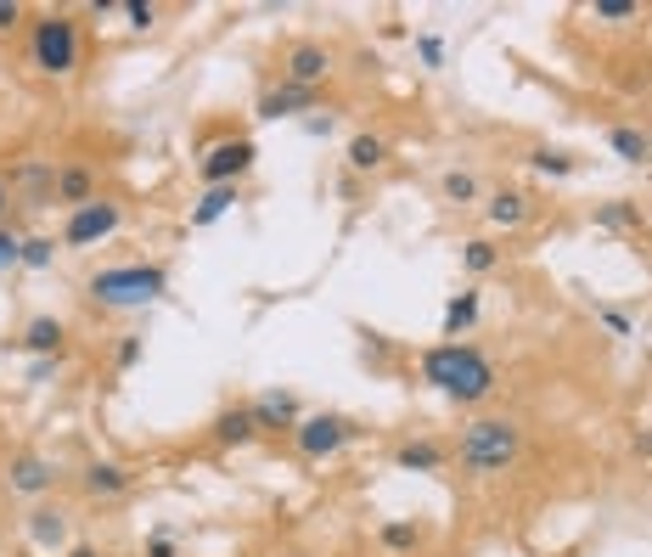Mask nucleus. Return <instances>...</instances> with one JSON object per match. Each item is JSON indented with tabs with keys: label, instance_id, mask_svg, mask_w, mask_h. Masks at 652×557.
Wrapping results in <instances>:
<instances>
[{
	"label": "nucleus",
	"instance_id": "8",
	"mask_svg": "<svg viewBox=\"0 0 652 557\" xmlns=\"http://www.w3.org/2000/svg\"><path fill=\"white\" fill-rule=\"evenodd\" d=\"M7 490L12 496H23V501H40V496H51L57 490V461L51 456H40V450H18L12 461H7Z\"/></svg>",
	"mask_w": 652,
	"mask_h": 557
},
{
	"label": "nucleus",
	"instance_id": "39",
	"mask_svg": "<svg viewBox=\"0 0 652 557\" xmlns=\"http://www.w3.org/2000/svg\"><path fill=\"white\" fill-rule=\"evenodd\" d=\"M62 371V355H40V360H29V384H51Z\"/></svg>",
	"mask_w": 652,
	"mask_h": 557
},
{
	"label": "nucleus",
	"instance_id": "21",
	"mask_svg": "<svg viewBox=\"0 0 652 557\" xmlns=\"http://www.w3.org/2000/svg\"><path fill=\"white\" fill-rule=\"evenodd\" d=\"M242 203V192L237 186H203V198L192 203V231H209V226H220L231 209Z\"/></svg>",
	"mask_w": 652,
	"mask_h": 557
},
{
	"label": "nucleus",
	"instance_id": "31",
	"mask_svg": "<svg viewBox=\"0 0 652 557\" xmlns=\"http://www.w3.org/2000/svg\"><path fill=\"white\" fill-rule=\"evenodd\" d=\"M23 242H29V237H23L18 226H0V270H18V265H23Z\"/></svg>",
	"mask_w": 652,
	"mask_h": 557
},
{
	"label": "nucleus",
	"instance_id": "33",
	"mask_svg": "<svg viewBox=\"0 0 652 557\" xmlns=\"http://www.w3.org/2000/svg\"><path fill=\"white\" fill-rule=\"evenodd\" d=\"M124 18H130V29H152L163 18V7L158 0H124Z\"/></svg>",
	"mask_w": 652,
	"mask_h": 557
},
{
	"label": "nucleus",
	"instance_id": "7",
	"mask_svg": "<svg viewBox=\"0 0 652 557\" xmlns=\"http://www.w3.org/2000/svg\"><path fill=\"white\" fill-rule=\"evenodd\" d=\"M253 163H259V147H253L248 136H225V141H214V147L198 158V180H203V186H237Z\"/></svg>",
	"mask_w": 652,
	"mask_h": 557
},
{
	"label": "nucleus",
	"instance_id": "3",
	"mask_svg": "<svg viewBox=\"0 0 652 557\" xmlns=\"http://www.w3.org/2000/svg\"><path fill=\"white\" fill-rule=\"evenodd\" d=\"M169 294V270L163 265H102L84 276V299L102 305V310H147V305H163Z\"/></svg>",
	"mask_w": 652,
	"mask_h": 557
},
{
	"label": "nucleus",
	"instance_id": "13",
	"mask_svg": "<svg viewBox=\"0 0 652 557\" xmlns=\"http://www.w3.org/2000/svg\"><path fill=\"white\" fill-rule=\"evenodd\" d=\"M102 198V180H97V169L90 163H79V158H68V163H57V203L73 215V209H84V203H97Z\"/></svg>",
	"mask_w": 652,
	"mask_h": 557
},
{
	"label": "nucleus",
	"instance_id": "40",
	"mask_svg": "<svg viewBox=\"0 0 652 557\" xmlns=\"http://www.w3.org/2000/svg\"><path fill=\"white\" fill-rule=\"evenodd\" d=\"M12 209H18V192H12V180L0 175V226H12Z\"/></svg>",
	"mask_w": 652,
	"mask_h": 557
},
{
	"label": "nucleus",
	"instance_id": "35",
	"mask_svg": "<svg viewBox=\"0 0 652 557\" xmlns=\"http://www.w3.org/2000/svg\"><path fill=\"white\" fill-rule=\"evenodd\" d=\"M596 321H602L613 338H630V332H635V321H630L624 310H613V305H596Z\"/></svg>",
	"mask_w": 652,
	"mask_h": 557
},
{
	"label": "nucleus",
	"instance_id": "20",
	"mask_svg": "<svg viewBox=\"0 0 652 557\" xmlns=\"http://www.w3.org/2000/svg\"><path fill=\"white\" fill-rule=\"evenodd\" d=\"M450 461V450L439 445V439H405L400 450H394V468L400 474H439Z\"/></svg>",
	"mask_w": 652,
	"mask_h": 557
},
{
	"label": "nucleus",
	"instance_id": "23",
	"mask_svg": "<svg viewBox=\"0 0 652 557\" xmlns=\"http://www.w3.org/2000/svg\"><path fill=\"white\" fill-rule=\"evenodd\" d=\"M608 147L619 163H652V147H646V130L641 125H613L608 130Z\"/></svg>",
	"mask_w": 652,
	"mask_h": 557
},
{
	"label": "nucleus",
	"instance_id": "37",
	"mask_svg": "<svg viewBox=\"0 0 652 557\" xmlns=\"http://www.w3.org/2000/svg\"><path fill=\"white\" fill-rule=\"evenodd\" d=\"M417 57H422V68H444V40L439 34H417Z\"/></svg>",
	"mask_w": 652,
	"mask_h": 557
},
{
	"label": "nucleus",
	"instance_id": "30",
	"mask_svg": "<svg viewBox=\"0 0 652 557\" xmlns=\"http://www.w3.org/2000/svg\"><path fill=\"white\" fill-rule=\"evenodd\" d=\"M141 355H147V338H141V332H124V338L113 344V366H119V371H136Z\"/></svg>",
	"mask_w": 652,
	"mask_h": 557
},
{
	"label": "nucleus",
	"instance_id": "6",
	"mask_svg": "<svg viewBox=\"0 0 652 557\" xmlns=\"http://www.w3.org/2000/svg\"><path fill=\"white\" fill-rule=\"evenodd\" d=\"M119 226H124V203H119V198H97V203H84V209H73V215L62 220V248L84 253V248L119 237Z\"/></svg>",
	"mask_w": 652,
	"mask_h": 557
},
{
	"label": "nucleus",
	"instance_id": "2",
	"mask_svg": "<svg viewBox=\"0 0 652 557\" xmlns=\"http://www.w3.org/2000/svg\"><path fill=\"white\" fill-rule=\"evenodd\" d=\"M523 456V428L512 417H473L455 439V461L468 479H501Z\"/></svg>",
	"mask_w": 652,
	"mask_h": 557
},
{
	"label": "nucleus",
	"instance_id": "29",
	"mask_svg": "<svg viewBox=\"0 0 652 557\" xmlns=\"http://www.w3.org/2000/svg\"><path fill=\"white\" fill-rule=\"evenodd\" d=\"M57 253H62L57 237H29V242H23V270H51Z\"/></svg>",
	"mask_w": 652,
	"mask_h": 557
},
{
	"label": "nucleus",
	"instance_id": "25",
	"mask_svg": "<svg viewBox=\"0 0 652 557\" xmlns=\"http://www.w3.org/2000/svg\"><path fill=\"white\" fill-rule=\"evenodd\" d=\"M529 169H534V175H551V180H569V175L580 169V158L563 152V147H529Z\"/></svg>",
	"mask_w": 652,
	"mask_h": 557
},
{
	"label": "nucleus",
	"instance_id": "41",
	"mask_svg": "<svg viewBox=\"0 0 652 557\" xmlns=\"http://www.w3.org/2000/svg\"><path fill=\"white\" fill-rule=\"evenodd\" d=\"M62 557H102V551H97V546H90V540H79V546H68Z\"/></svg>",
	"mask_w": 652,
	"mask_h": 557
},
{
	"label": "nucleus",
	"instance_id": "27",
	"mask_svg": "<svg viewBox=\"0 0 652 557\" xmlns=\"http://www.w3.org/2000/svg\"><path fill=\"white\" fill-rule=\"evenodd\" d=\"M378 540H383V551H417L422 546V524L417 518H389L378 529Z\"/></svg>",
	"mask_w": 652,
	"mask_h": 557
},
{
	"label": "nucleus",
	"instance_id": "4",
	"mask_svg": "<svg viewBox=\"0 0 652 557\" xmlns=\"http://www.w3.org/2000/svg\"><path fill=\"white\" fill-rule=\"evenodd\" d=\"M79 62H84V29H79V18L73 12H57V7L40 12L29 23V68L40 79H73Z\"/></svg>",
	"mask_w": 652,
	"mask_h": 557
},
{
	"label": "nucleus",
	"instance_id": "19",
	"mask_svg": "<svg viewBox=\"0 0 652 557\" xmlns=\"http://www.w3.org/2000/svg\"><path fill=\"white\" fill-rule=\"evenodd\" d=\"M209 439H214V445H225V450H242V445H253V439H259V422H253V411H248V406H225V411L214 417Z\"/></svg>",
	"mask_w": 652,
	"mask_h": 557
},
{
	"label": "nucleus",
	"instance_id": "18",
	"mask_svg": "<svg viewBox=\"0 0 652 557\" xmlns=\"http://www.w3.org/2000/svg\"><path fill=\"white\" fill-rule=\"evenodd\" d=\"M479 316H484L479 288L450 294V299H444V344H461V332H473V327H479Z\"/></svg>",
	"mask_w": 652,
	"mask_h": 557
},
{
	"label": "nucleus",
	"instance_id": "43",
	"mask_svg": "<svg viewBox=\"0 0 652 557\" xmlns=\"http://www.w3.org/2000/svg\"><path fill=\"white\" fill-rule=\"evenodd\" d=\"M646 147H652V130H646Z\"/></svg>",
	"mask_w": 652,
	"mask_h": 557
},
{
	"label": "nucleus",
	"instance_id": "38",
	"mask_svg": "<svg viewBox=\"0 0 652 557\" xmlns=\"http://www.w3.org/2000/svg\"><path fill=\"white\" fill-rule=\"evenodd\" d=\"M23 18H29V12H23V0H0V34H18V29H23Z\"/></svg>",
	"mask_w": 652,
	"mask_h": 557
},
{
	"label": "nucleus",
	"instance_id": "42",
	"mask_svg": "<svg viewBox=\"0 0 652 557\" xmlns=\"http://www.w3.org/2000/svg\"><path fill=\"white\" fill-rule=\"evenodd\" d=\"M635 456H652V428H641V434H635Z\"/></svg>",
	"mask_w": 652,
	"mask_h": 557
},
{
	"label": "nucleus",
	"instance_id": "9",
	"mask_svg": "<svg viewBox=\"0 0 652 557\" xmlns=\"http://www.w3.org/2000/svg\"><path fill=\"white\" fill-rule=\"evenodd\" d=\"M332 68H338V57H332V46H321V40H293L288 57H282V79H288V84H304V90H321V84L332 79Z\"/></svg>",
	"mask_w": 652,
	"mask_h": 557
},
{
	"label": "nucleus",
	"instance_id": "14",
	"mask_svg": "<svg viewBox=\"0 0 652 557\" xmlns=\"http://www.w3.org/2000/svg\"><path fill=\"white\" fill-rule=\"evenodd\" d=\"M79 485H84V496H90V501H119V496L136 485V474L124 468V461H113V456H97V461H84Z\"/></svg>",
	"mask_w": 652,
	"mask_h": 557
},
{
	"label": "nucleus",
	"instance_id": "16",
	"mask_svg": "<svg viewBox=\"0 0 652 557\" xmlns=\"http://www.w3.org/2000/svg\"><path fill=\"white\" fill-rule=\"evenodd\" d=\"M529 215H534V203H529L523 186H495L490 203H484V220L495 231H518V226H529Z\"/></svg>",
	"mask_w": 652,
	"mask_h": 557
},
{
	"label": "nucleus",
	"instance_id": "15",
	"mask_svg": "<svg viewBox=\"0 0 652 557\" xmlns=\"http://www.w3.org/2000/svg\"><path fill=\"white\" fill-rule=\"evenodd\" d=\"M23 535H29L40 551H68V546H73V540H68V535H73V518H68L62 507H46V501H40V507L23 518Z\"/></svg>",
	"mask_w": 652,
	"mask_h": 557
},
{
	"label": "nucleus",
	"instance_id": "1",
	"mask_svg": "<svg viewBox=\"0 0 652 557\" xmlns=\"http://www.w3.org/2000/svg\"><path fill=\"white\" fill-rule=\"evenodd\" d=\"M417 371L433 395H444L455 406H484L501 389V371L479 344H433L417 355Z\"/></svg>",
	"mask_w": 652,
	"mask_h": 557
},
{
	"label": "nucleus",
	"instance_id": "32",
	"mask_svg": "<svg viewBox=\"0 0 652 557\" xmlns=\"http://www.w3.org/2000/svg\"><path fill=\"white\" fill-rule=\"evenodd\" d=\"M591 18L596 23H630V18H641V7H635V0H596Z\"/></svg>",
	"mask_w": 652,
	"mask_h": 557
},
{
	"label": "nucleus",
	"instance_id": "12",
	"mask_svg": "<svg viewBox=\"0 0 652 557\" xmlns=\"http://www.w3.org/2000/svg\"><path fill=\"white\" fill-rule=\"evenodd\" d=\"M248 411H253L259 434H293L299 417H304V406H299L293 389H264L259 400H248Z\"/></svg>",
	"mask_w": 652,
	"mask_h": 557
},
{
	"label": "nucleus",
	"instance_id": "22",
	"mask_svg": "<svg viewBox=\"0 0 652 557\" xmlns=\"http://www.w3.org/2000/svg\"><path fill=\"white\" fill-rule=\"evenodd\" d=\"M383 163H389V141L383 136H371V130L349 136V175H371V169H383Z\"/></svg>",
	"mask_w": 652,
	"mask_h": 557
},
{
	"label": "nucleus",
	"instance_id": "36",
	"mask_svg": "<svg viewBox=\"0 0 652 557\" xmlns=\"http://www.w3.org/2000/svg\"><path fill=\"white\" fill-rule=\"evenodd\" d=\"M147 557H180V540H174V529H163V524H158V529L147 535Z\"/></svg>",
	"mask_w": 652,
	"mask_h": 557
},
{
	"label": "nucleus",
	"instance_id": "11",
	"mask_svg": "<svg viewBox=\"0 0 652 557\" xmlns=\"http://www.w3.org/2000/svg\"><path fill=\"white\" fill-rule=\"evenodd\" d=\"M315 97H321V90H304V84H288V79H282V84H270V90H264L253 113H259L264 125H282V119H310V113H315Z\"/></svg>",
	"mask_w": 652,
	"mask_h": 557
},
{
	"label": "nucleus",
	"instance_id": "34",
	"mask_svg": "<svg viewBox=\"0 0 652 557\" xmlns=\"http://www.w3.org/2000/svg\"><path fill=\"white\" fill-rule=\"evenodd\" d=\"M299 125H304L310 141H332V136H338V113H321V108H315L310 119H299Z\"/></svg>",
	"mask_w": 652,
	"mask_h": 557
},
{
	"label": "nucleus",
	"instance_id": "5",
	"mask_svg": "<svg viewBox=\"0 0 652 557\" xmlns=\"http://www.w3.org/2000/svg\"><path fill=\"white\" fill-rule=\"evenodd\" d=\"M354 434H360L354 417H343V411H310V417H299V428H293L288 439H293V450H299L304 461H327V456H338Z\"/></svg>",
	"mask_w": 652,
	"mask_h": 557
},
{
	"label": "nucleus",
	"instance_id": "26",
	"mask_svg": "<svg viewBox=\"0 0 652 557\" xmlns=\"http://www.w3.org/2000/svg\"><path fill=\"white\" fill-rule=\"evenodd\" d=\"M495 265H501V248L490 237H468V242H461V270H468V276H490Z\"/></svg>",
	"mask_w": 652,
	"mask_h": 557
},
{
	"label": "nucleus",
	"instance_id": "24",
	"mask_svg": "<svg viewBox=\"0 0 652 557\" xmlns=\"http://www.w3.org/2000/svg\"><path fill=\"white\" fill-rule=\"evenodd\" d=\"M439 192H444V203L468 209V203H479V198H484V186H479V175H473V169H444V175H439Z\"/></svg>",
	"mask_w": 652,
	"mask_h": 557
},
{
	"label": "nucleus",
	"instance_id": "17",
	"mask_svg": "<svg viewBox=\"0 0 652 557\" xmlns=\"http://www.w3.org/2000/svg\"><path fill=\"white\" fill-rule=\"evenodd\" d=\"M18 349H23L29 360H40V355H68V321H62V316H34V321L23 327Z\"/></svg>",
	"mask_w": 652,
	"mask_h": 557
},
{
	"label": "nucleus",
	"instance_id": "10",
	"mask_svg": "<svg viewBox=\"0 0 652 557\" xmlns=\"http://www.w3.org/2000/svg\"><path fill=\"white\" fill-rule=\"evenodd\" d=\"M7 180H12L23 209H51L57 203V163L51 158H18Z\"/></svg>",
	"mask_w": 652,
	"mask_h": 557
},
{
	"label": "nucleus",
	"instance_id": "28",
	"mask_svg": "<svg viewBox=\"0 0 652 557\" xmlns=\"http://www.w3.org/2000/svg\"><path fill=\"white\" fill-rule=\"evenodd\" d=\"M596 226H602V231H635V226H641V209H635L630 198L596 203Z\"/></svg>",
	"mask_w": 652,
	"mask_h": 557
}]
</instances>
